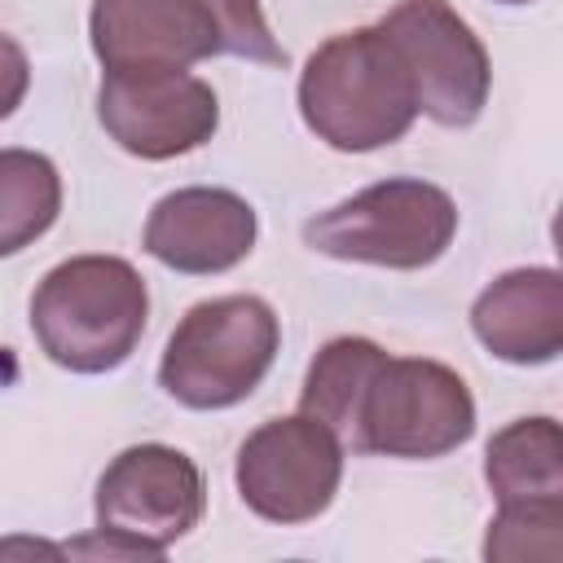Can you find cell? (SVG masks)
Masks as SVG:
<instances>
[{"instance_id":"6da1fadb","label":"cell","mask_w":563,"mask_h":563,"mask_svg":"<svg viewBox=\"0 0 563 563\" xmlns=\"http://www.w3.org/2000/svg\"><path fill=\"white\" fill-rule=\"evenodd\" d=\"M88 40L101 70H189L224 53L286 66L260 0H92Z\"/></svg>"},{"instance_id":"7a4b0ae2","label":"cell","mask_w":563,"mask_h":563,"mask_svg":"<svg viewBox=\"0 0 563 563\" xmlns=\"http://www.w3.org/2000/svg\"><path fill=\"white\" fill-rule=\"evenodd\" d=\"M299 114L317 141L343 154L383 150L413 128V84L378 22L330 35L303 62Z\"/></svg>"},{"instance_id":"3957f363","label":"cell","mask_w":563,"mask_h":563,"mask_svg":"<svg viewBox=\"0 0 563 563\" xmlns=\"http://www.w3.org/2000/svg\"><path fill=\"white\" fill-rule=\"evenodd\" d=\"M150 317L145 277L119 255H75L44 273L31 295V330L40 352L70 374L119 369Z\"/></svg>"},{"instance_id":"277c9868","label":"cell","mask_w":563,"mask_h":563,"mask_svg":"<svg viewBox=\"0 0 563 563\" xmlns=\"http://www.w3.org/2000/svg\"><path fill=\"white\" fill-rule=\"evenodd\" d=\"M475 435V396L466 378L427 356H378L352 400L339 435L352 453L431 462Z\"/></svg>"},{"instance_id":"5b68a950","label":"cell","mask_w":563,"mask_h":563,"mask_svg":"<svg viewBox=\"0 0 563 563\" xmlns=\"http://www.w3.org/2000/svg\"><path fill=\"white\" fill-rule=\"evenodd\" d=\"M277 343V312L260 295L202 299L176 321L158 361V387L185 409H233L264 383Z\"/></svg>"},{"instance_id":"8992f818","label":"cell","mask_w":563,"mask_h":563,"mask_svg":"<svg viewBox=\"0 0 563 563\" xmlns=\"http://www.w3.org/2000/svg\"><path fill=\"white\" fill-rule=\"evenodd\" d=\"M457 233V202L418 176H391L365 185L361 194L317 211L303 224V242L317 255L378 268H427L435 264Z\"/></svg>"},{"instance_id":"52a82bcc","label":"cell","mask_w":563,"mask_h":563,"mask_svg":"<svg viewBox=\"0 0 563 563\" xmlns=\"http://www.w3.org/2000/svg\"><path fill=\"white\" fill-rule=\"evenodd\" d=\"M378 31L409 70L418 114L440 128H471L484 114L493 66L479 35L449 0H400L378 18Z\"/></svg>"},{"instance_id":"ba28073f","label":"cell","mask_w":563,"mask_h":563,"mask_svg":"<svg viewBox=\"0 0 563 563\" xmlns=\"http://www.w3.org/2000/svg\"><path fill=\"white\" fill-rule=\"evenodd\" d=\"M343 457L347 449L339 444V435L312 413L268 418L242 440L233 484L246 510L264 523H312L339 493Z\"/></svg>"},{"instance_id":"9c48e42d","label":"cell","mask_w":563,"mask_h":563,"mask_svg":"<svg viewBox=\"0 0 563 563\" xmlns=\"http://www.w3.org/2000/svg\"><path fill=\"white\" fill-rule=\"evenodd\" d=\"M97 528L163 559L207 510V484L189 453L172 444H132L97 479Z\"/></svg>"},{"instance_id":"30bf717a","label":"cell","mask_w":563,"mask_h":563,"mask_svg":"<svg viewBox=\"0 0 563 563\" xmlns=\"http://www.w3.org/2000/svg\"><path fill=\"white\" fill-rule=\"evenodd\" d=\"M97 119L123 154L163 163L216 136L220 101L189 70H101Z\"/></svg>"},{"instance_id":"8fae6325","label":"cell","mask_w":563,"mask_h":563,"mask_svg":"<svg viewBox=\"0 0 563 563\" xmlns=\"http://www.w3.org/2000/svg\"><path fill=\"white\" fill-rule=\"evenodd\" d=\"M255 233L260 220L242 194L189 185L154 202L141 242L158 264L185 277H216L255 251Z\"/></svg>"},{"instance_id":"7c38bea8","label":"cell","mask_w":563,"mask_h":563,"mask_svg":"<svg viewBox=\"0 0 563 563\" xmlns=\"http://www.w3.org/2000/svg\"><path fill=\"white\" fill-rule=\"evenodd\" d=\"M475 339L506 365H550L563 352V277L510 268L471 303Z\"/></svg>"},{"instance_id":"4fadbf2b","label":"cell","mask_w":563,"mask_h":563,"mask_svg":"<svg viewBox=\"0 0 563 563\" xmlns=\"http://www.w3.org/2000/svg\"><path fill=\"white\" fill-rule=\"evenodd\" d=\"M484 479L501 501H563V440L559 422L515 418L488 440L484 453Z\"/></svg>"},{"instance_id":"5bb4252c","label":"cell","mask_w":563,"mask_h":563,"mask_svg":"<svg viewBox=\"0 0 563 563\" xmlns=\"http://www.w3.org/2000/svg\"><path fill=\"white\" fill-rule=\"evenodd\" d=\"M62 211V176L35 150H0V260L40 242Z\"/></svg>"},{"instance_id":"9a60e30c","label":"cell","mask_w":563,"mask_h":563,"mask_svg":"<svg viewBox=\"0 0 563 563\" xmlns=\"http://www.w3.org/2000/svg\"><path fill=\"white\" fill-rule=\"evenodd\" d=\"M563 554V501H501L484 537V559H545Z\"/></svg>"},{"instance_id":"2e32d148","label":"cell","mask_w":563,"mask_h":563,"mask_svg":"<svg viewBox=\"0 0 563 563\" xmlns=\"http://www.w3.org/2000/svg\"><path fill=\"white\" fill-rule=\"evenodd\" d=\"M31 88V62H26V48L0 31V119H9L22 97Z\"/></svg>"},{"instance_id":"e0dca14e","label":"cell","mask_w":563,"mask_h":563,"mask_svg":"<svg viewBox=\"0 0 563 563\" xmlns=\"http://www.w3.org/2000/svg\"><path fill=\"white\" fill-rule=\"evenodd\" d=\"M497 4H532V0H497Z\"/></svg>"}]
</instances>
